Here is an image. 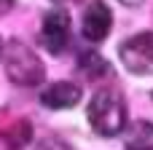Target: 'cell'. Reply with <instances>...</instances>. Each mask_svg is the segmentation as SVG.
Returning a JSON list of instances; mask_svg holds the SVG:
<instances>
[{"mask_svg": "<svg viewBox=\"0 0 153 150\" xmlns=\"http://www.w3.org/2000/svg\"><path fill=\"white\" fill-rule=\"evenodd\" d=\"M89 123L100 137H116L126 126V107L116 91H100L89 102Z\"/></svg>", "mask_w": 153, "mask_h": 150, "instance_id": "6da1fadb", "label": "cell"}, {"mask_svg": "<svg viewBox=\"0 0 153 150\" xmlns=\"http://www.w3.org/2000/svg\"><path fill=\"white\" fill-rule=\"evenodd\" d=\"M3 62H5L8 78L19 86H35L46 78V67H43L40 56L19 40H11L3 48Z\"/></svg>", "mask_w": 153, "mask_h": 150, "instance_id": "7a4b0ae2", "label": "cell"}, {"mask_svg": "<svg viewBox=\"0 0 153 150\" xmlns=\"http://www.w3.org/2000/svg\"><path fill=\"white\" fill-rule=\"evenodd\" d=\"M124 67L134 75H153V30L126 38L118 46Z\"/></svg>", "mask_w": 153, "mask_h": 150, "instance_id": "3957f363", "label": "cell"}, {"mask_svg": "<svg viewBox=\"0 0 153 150\" xmlns=\"http://www.w3.org/2000/svg\"><path fill=\"white\" fill-rule=\"evenodd\" d=\"M40 40L51 54H62L70 43V13L67 11H48L40 27Z\"/></svg>", "mask_w": 153, "mask_h": 150, "instance_id": "277c9868", "label": "cell"}, {"mask_svg": "<svg viewBox=\"0 0 153 150\" xmlns=\"http://www.w3.org/2000/svg\"><path fill=\"white\" fill-rule=\"evenodd\" d=\"M110 24H113L110 8L102 0H91L89 8H86V13H83V38L91 40V43H100V40L108 38Z\"/></svg>", "mask_w": 153, "mask_h": 150, "instance_id": "5b68a950", "label": "cell"}, {"mask_svg": "<svg viewBox=\"0 0 153 150\" xmlns=\"http://www.w3.org/2000/svg\"><path fill=\"white\" fill-rule=\"evenodd\" d=\"M40 102L51 110H67V107H75L81 102V89L75 83H67V81H59V83H51L43 94H40Z\"/></svg>", "mask_w": 153, "mask_h": 150, "instance_id": "8992f818", "label": "cell"}, {"mask_svg": "<svg viewBox=\"0 0 153 150\" xmlns=\"http://www.w3.org/2000/svg\"><path fill=\"white\" fill-rule=\"evenodd\" d=\"M126 148L129 150H153V123L137 121V123L132 126V132H129Z\"/></svg>", "mask_w": 153, "mask_h": 150, "instance_id": "52a82bcc", "label": "cell"}, {"mask_svg": "<svg viewBox=\"0 0 153 150\" xmlns=\"http://www.w3.org/2000/svg\"><path fill=\"white\" fill-rule=\"evenodd\" d=\"M30 123L27 121H19V123H13L8 132H3V137H0V148L3 150H19L27 140H30Z\"/></svg>", "mask_w": 153, "mask_h": 150, "instance_id": "ba28073f", "label": "cell"}, {"mask_svg": "<svg viewBox=\"0 0 153 150\" xmlns=\"http://www.w3.org/2000/svg\"><path fill=\"white\" fill-rule=\"evenodd\" d=\"M81 67H83V70H89V75H91V78H100V75H108V72H110L108 62H105V59H100L97 54H83V56H81Z\"/></svg>", "mask_w": 153, "mask_h": 150, "instance_id": "9c48e42d", "label": "cell"}, {"mask_svg": "<svg viewBox=\"0 0 153 150\" xmlns=\"http://www.w3.org/2000/svg\"><path fill=\"white\" fill-rule=\"evenodd\" d=\"M35 150H73V148H70L67 142H62V140H54V137H51V140H40Z\"/></svg>", "mask_w": 153, "mask_h": 150, "instance_id": "30bf717a", "label": "cell"}, {"mask_svg": "<svg viewBox=\"0 0 153 150\" xmlns=\"http://www.w3.org/2000/svg\"><path fill=\"white\" fill-rule=\"evenodd\" d=\"M11 5V0H0V8H8Z\"/></svg>", "mask_w": 153, "mask_h": 150, "instance_id": "8fae6325", "label": "cell"}, {"mask_svg": "<svg viewBox=\"0 0 153 150\" xmlns=\"http://www.w3.org/2000/svg\"><path fill=\"white\" fill-rule=\"evenodd\" d=\"M121 3H126V5H137L140 0H121Z\"/></svg>", "mask_w": 153, "mask_h": 150, "instance_id": "7c38bea8", "label": "cell"}, {"mask_svg": "<svg viewBox=\"0 0 153 150\" xmlns=\"http://www.w3.org/2000/svg\"><path fill=\"white\" fill-rule=\"evenodd\" d=\"M0 59H3V40H0Z\"/></svg>", "mask_w": 153, "mask_h": 150, "instance_id": "4fadbf2b", "label": "cell"}]
</instances>
